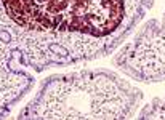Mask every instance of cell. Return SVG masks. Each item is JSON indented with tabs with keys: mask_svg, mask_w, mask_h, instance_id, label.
<instances>
[{
	"mask_svg": "<svg viewBox=\"0 0 165 120\" xmlns=\"http://www.w3.org/2000/svg\"><path fill=\"white\" fill-rule=\"evenodd\" d=\"M2 6L19 30L59 40L77 63L109 54L141 19L125 0H2Z\"/></svg>",
	"mask_w": 165,
	"mask_h": 120,
	"instance_id": "obj_1",
	"label": "cell"
},
{
	"mask_svg": "<svg viewBox=\"0 0 165 120\" xmlns=\"http://www.w3.org/2000/svg\"><path fill=\"white\" fill-rule=\"evenodd\" d=\"M143 93L106 69L79 71L45 78L18 119L123 120L132 119Z\"/></svg>",
	"mask_w": 165,
	"mask_h": 120,
	"instance_id": "obj_2",
	"label": "cell"
},
{
	"mask_svg": "<svg viewBox=\"0 0 165 120\" xmlns=\"http://www.w3.org/2000/svg\"><path fill=\"white\" fill-rule=\"evenodd\" d=\"M114 64L138 82L165 80V13L160 19L146 23L135 39L117 53Z\"/></svg>",
	"mask_w": 165,
	"mask_h": 120,
	"instance_id": "obj_3",
	"label": "cell"
},
{
	"mask_svg": "<svg viewBox=\"0 0 165 120\" xmlns=\"http://www.w3.org/2000/svg\"><path fill=\"white\" fill-rule=\"evenodd\" d=\"M138 119L165 120V96L164 98H159V99H154L147 106H144L143 111L138 114Z\"/></svg>",
	"mask_w": 165,
	"mask_h": 120,
	"instance_id": "obj_4",
	"label": "cell"
},
{
	"mask_svg": "<svg viewBox=\"0 0 165 120\" xmlns=\"http://www.w3.org/2000/svg\"><path fill=\"white\" fill-rule=\"evenodd\" d=\"M125 5L130 15H136L143 18L144 11L152 5V0H125Z\"/></svg>",
	"mask_w": 165,
	"mask_h": 120,
	"instance_id": "obj_5",
	"label": "cell"
},
{
	"mask_svg": "<svg viewBox=\"0 0 165 120\" xmlns=\"http://www.w3.org/2000/svg\"><path fill=\"white\" fill-rule=\"evenodd\" d=\"M13 34L10 32L8 29H3V27H0V42L3 43V45H11L13 43Z\"/></svg>",
	"mask_w": 165,
	"mask_h": 120,
	"instance_id": "obj_6",
	"label": "cell"
},
{
	"mask_svg": "<svg viewBox=\"0 0 165 120\" xmlns=\"http://www.w3.org/2000/svg\"><path fill=\"white\" fill-rule=\"evenodd\" d=\"M0 6H2V0H0Z\"/></svg>",
	"mask_w": 165,
	"mask_h": 120,
	"instance_id": "obj_7",
	"label": "cell"
}]
</instances>
